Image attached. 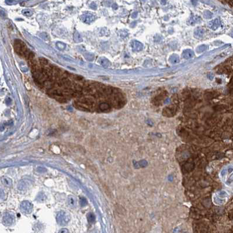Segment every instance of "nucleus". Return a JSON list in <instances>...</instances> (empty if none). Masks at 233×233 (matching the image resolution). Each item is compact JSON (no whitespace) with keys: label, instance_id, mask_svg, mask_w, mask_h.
Returning <instances> with one entry per match:
<instances>
[{"label":"nucleus","instance_id":"nucleus-10","mask_svg":"<svg viewBox=\"0 0 233 233\" xmlns=\"http://www.w3.org/2000/svg\"><path fill=\"white\" fill-rule=\"evenodd\" d=\"M94 19V17L91 14H87L83 16L82 20L86 23H89L92 22Z\"/></svg>","mask_w":233,"mask_h":233},{"label":"nucleus","instance_id":"nucleus-6","mask_svg":"<svg viewBox=\"0 0 233 233\" xmlns=\"http://www.w3.org/2000/svg\"><path fill=\"white\" fill-rule=\"evenodd\" d=\"M165 96L166 95L164 92H161L160 94H158V95L154 98L153 103L156 105H161V103H163V101L164 100Z\"/></svg>","mask_w":233,"mask_h":233},{"label":"nucleus","instance_id":"nucleus-1","mask_svg":"<svg viewBox=\"0 0 233 233\" xmlns=\"http://www.w3.org/2000/svg\"><path fill=\"white\" fill-rule=\"evenodd\" d=\"M47 94L51 98H53L61 103H65L67 102V99L63 95L61 89L57 88L49 89L47 90Z\"/></svg>","mask_w":233,"mask_h":233},{"label":"nucleus","instance_id":"nucleus-20","mask_svg":"<svg viewBox=\"0 0 233 233\" xmlns=\"http://www.w3.org/2000/svg\"><path fill=\"white\" fill-rule=\"evenodd\" d=\"M231 36L233 38V31H232V32L231 33Z\"/></svg>","mask_w":233,"mask_h":233},{"label":"nucleus","instance_id":"nucleus-13","mask_svg":"<svg viewBox=\"0 0 233 233\" xmlns=\"http://www.w3.org/2000/svg\"><path fill=\"white\" fill-rule=\"evenodd\" d=\"M95 220V215L93 213H90L88 214V220L89 223H92L94 222V221Z\"/></svg>","mask_w":233,"mask_h":233},{"label":"nucleus","instance_id":"nucleus-14","mask_svg":"<svg viewBox=\"0 0 233 233\" xmlns=\"http://www.w3.org/2000/svg\"><path fill=\"white\" fill-rule=\"evenodd\" d=\"M68 204L69 205H70L71 206L74 207V206H75V199L72 196H70L68 197Z\"/></svg>","mask_w":233,"mask_h":233},{"label":"nucleus","instance_id":"nucleus-3","mask_svg":"<svg viewBox=\"0 0 233 233\" xmlns=\"http://www.w3.org/2000/svg\"><path fill=\"white\" fill-rule=\"evenodd\" d=\"M57 223L61 225H64L67 224L70 220V216L69 214L64 211H60L57 214L56 216Z\"/></svg>","mask_w":233,"mask_h":233},{"label":"nucleus","instance_id":"nucleus-2","mask_svg":"<svg viewBox=\"0 0 233 233\" xmlns=\"http://www.w3.org/2000/svg\"><path fill=\"white\" fill-rule=\"evenodd\" d=\"M14 49L19 56L22 57H24L25 54L28 50L25 43L19 39H17L14 41Z\"/></svg>","mask_w":233,"mask_h":233},{"label":"nucleus","instance_id":"nucleus-4","mask_svg":"<svg viewBox=\"0 0 233 233\" xmlns=\"http://www.w3.org/2000/svg\"><path fill=\"white\" fill-rule=\"evenodd\" d=\"M177 111V107L175 105H171L163 109V114L165 116L172 117L174 116Z\"/></svg>","mask_w":233,"mask_h":233},{"label":"nucleus","instance_id":"nucleus-18","mask_svg":"<svg viewBox=\"0 0 233 233\" xmlns=\"http://www.w3.org/2000/svg\"><path fill=\"white\" fill-rule=\"evenodd\" d=\"M22 12L24 13V15H26V16H31L32 14V12H31V11H29V10L24 11V12Z\"/></svg>","mask_w":233,"mask_h":233},{"label":"nucleus","instance_id":"nucleus-11","mask_svg":"<svg viewBox=\"0 0 233 233\" xmlns=\"http://www.w3.org/2000/svg\"><path fill=\"white\" fill-rule=\"evenodd\" d=\"M39 63L42 68H45L49 66V63L47 60L45 58H39Z\"/></svg>","mask_w":233,"mask_h":233},{"label":"nucleus","instance_id":"nucleus-16","mask_svg":"<svg viewBox=\"0 0 233 233\" xmlns=\"http://www.w3.org/2000/svg\"><path fill=\"white\" fill-rule=\"evenodd\" d=\"M80 203H81V206H84L85 205L87 204V202L86 199H85V198H81Z\"/></svg>","mask_w":233,"mask_h":233},{"label":"nucleus","instance_id":"nucleus-12","mask_svg":"<svg viewBox=\"0 0 233 233\" xmlns=\"http://www.w3.org/2000/svg\"><path fill=\"white\" fill-rule=\"evenodd\" d=\"M182 54L185 59H189L193 56V52H191L190 50H185Z\"/></svg>","mask_w":233,"mask_h":233},{"label":"nucleus","instance_id":"nucleus-7","mask_svg":"<svg viewBox=\"0 0 233 233\" xmlns=\"http://www.w3.org/2000/svg\"><path fill=\"white\" fill-rule=\"evenodd\" d=\"M99 109L102 112H107L109 111L110 110L111 108V106L108 102H102L100 103V105L98 106Z\"/></svg>","mask_w":233,"mask_h":233},{"label":"nucleus","instance_id":"nucleus-15","mask_svg":"<svg viewBox=\"0 0 233 233\" xmlns=\"http://www.w3.org/2000/svg\"><path fill=\"white\" fill-rule=\"evenodd\" d=\"M213 23H212V22H211V24H213V26H212V27H215V28H217V27L218 26V25H219L218 20V19H216V20H214V21H213Z\"/></svg>","mask_w":233,"mask_h":233},{"label":"nucleus","instance_id":"nucleus-17","mask_svg":"<svg viewBox=\"0 0 233 233\" xmlns=\"http://www.w3.org/2000/svg\"><path fill=\"white\" fill-rule=\"evenodd\" d=\"M3 179H4V184H5V185H10V184H11V182H10V179H8V178H4Z\"/></svg>","mask_w":233,"mask_h":233},{"label":"nucleus","instance_id":"nucleus-9","mask_svg":"<svg viewBox=\"0 0 233 233\" xmlns=\"http://www.w3.org/2000/svg\"><path fill=\"white\" fill-rule=\"evenodd\" d=\"M131 47H132L133 50L136 52H139L143 49V45H142V43H140L137 41H133L131 44Z\"/></svg>","mask_w":233,"mask_h":233},{"label":"nucleus","instance_id":"nucleus-19","mask_svg":"<svg viewBox=\"0 0 233 233\" xmlns=\"http://www.w3.org/2000/svg\"><path fill=\"white\" fill-rule=\"evenodd\" d=\"M59 233H69V232L68 230L67 229H66V228H63V229L59 231Z\"/></svg>","mask_w":233,"mask_h":233},{"label":"nucleus","instance_id":"nucleus-5","mask_svg":"<svg viewBox=\"0 0 233 233\" xmlns=\"http://www.w3.org/2000/svg\"><path fill=\"white\" fill-rule=\"evenodd\" d=\"M20 209L24 213H30L33 209V206L30 202L25 201L22 202L21 205H20Z\"/></svg>","mask_w":233,"mask_h":233},{"label":"nucleus","instance_id":"nucleus-8","mask_svg":"<svg viewBox=\"0 0 233 233\" xmlns=\"http://www.w3.org/2000/svg\"><path fill=\"white\" fill-rule=\"evenodd\" d=\"M13 221V217L10 214H7L3 218V223L5 224L6 225H10L12 224Z\"/></svg>","mask_w":233,"mask_h":233}]
</instances>
